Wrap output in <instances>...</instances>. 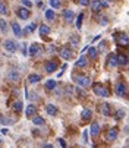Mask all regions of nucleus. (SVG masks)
<instances>
[{
  "label": "nucleus",
  "instance_id": "f257e3e1",
  "mask_svg": "<svg viewBox=\"0 0 129 148\" xmlns=\"http://www.w3.org/2000/svg\"><path fill=\"white\" fill-rule=\"evenodd\" d=\"M73 81L78 84L81 88H90V87H91V78H90L88 75L75 73V75H73Z\"/></svg>",
  "mask_w": 129,
  "mask_h": 148
},
{
  "label": "nucleus",
  "instance_id": "f03ea898",
  "mask_svg": "<svg viewBox=\"0 0 129 148\" xmlns=\"http://www.w3.org/2000/svg\"><path fill=\"white\" fill-rule=\"evenodd\" d=\"M93 91H94V94H95V95L103 97V98H106V97H109V95H110L109 88L104 87L103 84H94V85H93Z\"/></svg>",
  "mask_w": 129,
  "mask_h": 148
},
{
  "label": "nucleus",
  "instance_id": "7ed1b4c3",
  "mask_svg": "<svg viewBox=\"0 0 129 148\" xmlns=\"http://www.w3.org/2000/svg\"><path fill=\"white\" fill-rule=\"evenodd\" d=\"M116 94H117L120 98H126V95H128V85H126L125 82H119V84H117Z\"/></svg>",
  "mask_w": 129,
  "mask_h": 148
},
{
  "label": "nucleus",
  "instance_id": "20e7f679",
  "mask_svg": "<svg viewBox=\"0 0 129 148\" xmlns=\"http://www.w3.org/2000/svg\"><path fill=\"white\" fill-rule=\"evenodd\" d=\"M98 112L104 116H112V106L109 103H101L98 106Z\"/></svg>",
  "mask_w": 129,
  "mask_h": 148
},
{
  "label": "nucleus",
  "instance_id": "39448f33",
  "mask_svg": "<svg viewBox=\"0 0 129 148\" xmlns=\"http://www.w3.org/2000/svg\"><path fill=\"white\" fill-rule=\"evenodd\" d=\"M3 46H5V50L9 51V53H15L16 49H18V44H16L15 40H6Z\"/></svg>",
  "mask_w": 129,
  "mask_h": 148
},
{
  "label": "nucleus",
  "instance_id": "423d86ee",
  "mask_svg": "<svg viewBox=\"0 0 129 148\" xmlns=\"http://www.w3.org/2000/svg\"><path fill=\"white\" fill-rule=\"evenodd\" d=\"M117 135H119V129L116 128V126H113V128L109 129V132H107V141L109 142H113L117 139Z\"/></svg>",
  "mask_w": 129,
  "mask_h": 148
},
{
  "label": "nucleus",
  "instance_id": "0eeeda50",
  "mask_svg": "<svg viewBox=\"0 0 129 148\" xmlns=\"http://www.w3.org/2000/svg\"><path fill=\"white\" fill-rule=\"evenodd\" d=\"M100 131H101L100 123H98V122H93V123H91V129H90L91 136H93V138H97V136L100 135Z\"/></svg>",
  "mask_w": 129,
  "mask_h": 148
},
{
  "label": "nucleus",
  "instance_id": "6e6552de",
  "mask_svg": "<svg viewBox=\"0 0 129 148\" xmlns=\"http://www.w3.org/2000/svg\"><path fill=\"white\" fill-rule=\"evenodd\" d=\"M63 19H64V22H66V24H71L72 21L75 19V12L71 10V9L63 10Z\"/></svg>",
  "mask_w": 129,
  "mask_h": 148
},
{
  "label": "nucleus",
  "instance_id": "1a4fd4ad",
  "mask_svg": "<svg viewBox=\"0 0 129 148\" xmlns=\"http://www.w3.org/2000/svg\"><path fill=\"white\" fill-rule=\"evenodd\" d=\"M16 15H18L21 19H28V18L31 16V12H30V9H27V8H18V9H16Z\"/></svg>",
  "mask_w": 129,
  "mask_h": 148
},
{
  "label": "nucleus",
  "instance_id": "9d476101",
  "mask_svg": "<svg viewBox=\"0 0 129 148\" xmlns=\"http://www.w3.org/2000/svg\"><path fill=\"white\" fill-rule=\"evenodd\" d=\"M60 56H62L64 60H71V59L73 57V51H72V49H69V47H63V49L60 50Z\"/></svg>",
  "mask_w": 129,
  "mask_h": 148
},
{
  "label": "nucleus",
  "instance_id": "9b49d317",
  "mask_svg": "<svg viewBox=\"0 0 129 148\" xmlns=\"http://www.w3.org/2000/svg\"><path fill=\"white\" fill-rule=\"evenodd\" d=\"M59 65H57V60H50L46 63V72L47 73H53L54 71H57Z\"/></svg>",
  "mask_w": 129,
  "mask_h": 148
},
{
  "label": "nucleus",
  "instance_id": "f8f14e48",
  "mask_svg": "<svg viewBox=\"0 0 129 148\" xmlns=\"http://www.w3.org/2000/svg\"><path fill=\"white\" fill-rule=\"evenodd\" d=\"M41 51H43V47H41L40 44L32 43V44L30 46V56H31V57L37 56V54H38V53H41Z\"/></svg>",
  "mask_w": 129,
  "mask_h": 148
},
{
  "label": "nucleus",
  "instance_id": "ddd939ff",
  "mask_svg": "<svg viewBox=\"0 0 129 148\" xmlns=\"http://www.w3.org/2000/svg\"><path fill=\"white\" fill-rule=\"evenodd\" d=\"M25 114H27V117H28V119H32V117L37 114V107H35L34 104H30L28 107L25 109Z\"/></svg>",
  "mask_w": 129,
  "mask_h": 148
},
{
  "label": "nucleus",
  "instance_id": "4468645a",
  "mask_svg": "<svg viewBox=\"0 0 129 148\" xmlns=\"http://www.w3.org/2000/svg\"><path fill=\"white\" fill-rule=\"evenodd\" d=\"M88 5L91 6L93 12H95V13H98L101 10V2H100V0H90Z\"/></svg>",
  "mask_w": 129,
  "mask_h": 148
},
{
  "label": "nucleus",
  "instance_id": "2eb2a0df",
  "mask_svg": "<svg viewBox=\"0 0 129 148\" xmlns=\"http://www.w3.org/2000/svg\"><path fill=\"white\" fill-rule=\"evenodd\" d=\"M8 79L12 81V82H18V81H19V72H18L16 69L9 71V72H8Z\"/></svg>",
  "mask_w": 129,
  "mask_h": 148
},
{
  "label": "nucleus",
  "instance_id": "dca6fc26",
  "mask_svg": "<svg viewBox=\"0 0 129 148\" xmlns=\"http://www.w3.org/2000/svg\"><path fill=\"white\" fill-rule=\"evenodd\" d=\"M81 117H82L84 122L91 120V119H93V110H91V109H84L82 113H81Z\"/></svg>",
  "mask_w": 129,
  "mask_h": 148
},
{
  "label": "nucleus",
  "instance_id": "f3484780",
  "mask_svg": "<svg viewBox=\"0 0 129 148\" xmlns=\"http://www.w3.org/2000/svg\"><path fill=\"white\" fill-rule=\"evenodd\" d=\"M107 66L109 68H116L117 66V57L116 54H110L109 59H107Z\"/></svg>",
  "mask_w": 129,
  "mask_h": 148
},
{
  "label": "nucleus",
  "instance_id": "a211bd4d",
  "mask_svg": "<svg viewBox=\"0 0 129 148\" xmlns=\"http://www.w3.org/2000/svg\"><path fill=\"white\" fill-rule=\"evenodd\" d=\"M10 25H12V31H13V34H15L16 37H22V28L19 27L18 22H12Z\"/></svg>",
  "mask_w": 129,
  "mask_h": 148
},
{
  "label": "nucleus",
  "instance_id": "6ab92c4d",
  "mask_svg": "<svg viewBox=\"0 0 129 148\" xmlns=\"http://www.w3.org/2000/svg\"><path fill=\"white\" fill-rule=\"evenodd\" d=\"M32 123H34V125H37V126H44V125H46V119L43 117V116L35 114V116L32 117Z\"/></svg>",
  "mask_w": 129,
  "mask_h": 148
},
{
  "label": "nucleus",
  "instance_id": "aec40b11",
  "mask_svg": "<svg viewBox=\"0 0 129 148\" xmlns=\"http://www.w3.org/2000/svg\"><path fill=\"white\" fill-rule=\"evenodd\" d=\"M43 79V75H38V73H31L30 76H28V82L30 84H37V82H40Z\"/></svg>",
  "mask_w": 129,
  "mask_h": 148
},
{
  "label": "nucleus",
  "instance_id": "412c9836",
  "mask_svg": "<svg viewBox=\"0 0 129 148\" xmlns=\"http://www.w3.org/2000/svg\"><path fill=\"white\" fill-rule=\"evenodd\" d=\"M46 112L50 114V116H57V107L54 104H47L46 106Z\"/></svg>",
  "mask_w": 129,
  "mask_h": 148
},
{
  "label": "nucleus",
  "instance_id": "4be33fe9",
  "mask_svg": "<svg viewBox=\"0 0 129 148\" xmlns=\"http://www.w3.org/2000/svg\"><path fill=\"white\" fill-rule=\"evenodd\" d=\"M116 57H117V65H122V66H126L128 65V57H126V54H116Z\"/></svg>",
  "mask_w": 129,
  "mask_h": 148
},
{
  "label": "nucleus",
  "instance_id": "5701e85b",
  "mask_svg": "<svg viewBox=\"0 0 129 148\" xmlns=\"http://www.w3.org/2000/svg\"><path fill=\"white\" fill-rule=\"evenodd\" d=\"M76 66L78 68H85V66H88V59L85 57V56H81L76 62Z\"/></svg>",
  "mask_w": 129,
  "mask_h": 148
},
{
  "label": "nucleus",
  "instance_id": "b1692460",
  "mask_svg": "<svg viewBox=\"0 0 129 148\" xmlns=\"http://www.w3.org/2000/svg\"><path fill=\"white\" fill-rule=\"evenodd\" d=\"M56 88H57V82H56V81L50 79V81L46 82V90H47V91H54Z\"/></svg>",
  "mask_w": 129,
  "mask_h": 148
},
{
  "label": "nucleus",
  "instance_id": "393cba45",
  "mask_svg": "<svg viewBox=\"0 0 129 148\" xmlns=\"http://www.w3.org/2000/svg\"><path fill=\"white\" fill-rule=\"evenodd\" d=\"M22 107H24V106H22V101H21V100H18V101H15L13 103V112L15 113H21V112H22Z\"/></svg>",
  "mask_w": 129,
  "mask_h": 148
},
{
  "label": "nucleus",
  "instance_id": "a878e982",
  "mask_svg": "<svg viewBox=\"0 0 129 148\" xmlns=\"http://www.w3.org/2000/svg\"><path fill=\"white\" fill-rule=\"evenodd\" d=\"M50 27H47V25H41L40 27V35H43V37H46V35H49L50 34Z\"/></svg>",
  "mask_w": 129,
  "mask_h": 148
},
{
  "label": "nucleus",
  "instance_id": "bb28decb",
  "mask_svg": "<svg viewBox=\"0 0 129 148\" xmlns=\"http://www.w3.org/2000/svg\"><path fill=\"white\" fill-rule=\"evenodd\" d=\"M88 56H90V59L95 60V59L98 57V51H97V49H94V47H90V49H88Z\"/></svg>",
  "mask_w": 129,
  "mask_h": 148
},
{
  "label": "nucleus",
  "instance_id": "cd10ccee",
  "mask_svg": "<svg viewBox=\"0 0 129 148\" xmlns=\"http://www.w3.org/2000/svg\"><path fill=\"white\" fill-rule=\"evenodd\" d=\"M46 18H47V21H54V18H56V13H54V10H53V9H49V10H46Z\"/></svg>",
  "mask_w": 129,
  "mask_h": 148
},
{
  "label": "nucleus",
  "instance_id": "c85d7f7f",
  "mask_svg": "<svg viewBox=\"0 0 129 148\" xmlns=\"http://www.w3.org/2000/svg\"><path fill=\"white\" fill-rule=\"evenodd\" d=\"M125 116H126V110L125 109H119L117 113H116V120H122Z\"/></svg>",
  "mask_w": 129,
  "mask_h": 148
},
{
  "label": "nucleus",
  "instance_id": "c756f323",
  "mask_svg": "<svg viewBox=\"0 0 129 148\" xmlns=\"http://www.w3.org/2000/svg\"><path fill=\"white\" fill-rule=\"evenodd\" d=\"M71 44H72V47H73V49H75V47H78V46H79V37L72 35V37H71Z\"/></svg>",
  "mask_w": 129,
  "mask_h": 148
},
{
  "label": "nucleus",
  "instance_id": "7c9ffc66",
  "mask_svg": "<svg viewBox=\"0 0 129 148\" xmlns=\"http://www.w3.org/2000/svg\"><path fill=\"white\" fill-rule=\"evenodd\" d=\"M8 12H9V9H8L6 3L0 2V15H8Z\"/></svg>",
  "mask_w": 129,
  "mask_h": 148
},
{
  "label": "nucleus",
  "instance_id": "2f4dec72",
  "mask_svg": "<svg viewBox=\"0 0 129 148\" xmlns=\"http://www.w3.org/2000/svg\"><path fill=\"white\" fill-rule=\"evenodd\" d=\"M50 6H51V9H59L62 6V2L60 0H50Z\"/></svg>",
  "mask_w": 129,
  "mask_h": 148
},
{
  "label": "nucleus",
  "instance_id": "473e14b6",
  "mask_svg": "<svg viewBox=\"0 0 129 148\" xmlns=\"http://www.w3.org/2000/svg\"><path fill=\"white\" fill-rule=\"evenodd\" d=\"M0 31L2 32H8V24L5 19H0Z\"/></svg>",
  "mask_w": 129,
  "mask_h": 148
},
{
  "label": "nucleus",
  "instance_id": "72a5a7b5",
  "mask_svg": "<svg viewBox=\"0 0 129 148\" xmlns=\"http://www.w3.org/2000/svg\"><path fill=\"white\" fill-rule=\"evenodd\" d=\"M117 43H120V44H128V35H126V34H120Z\"/></svg>",
  "mask_w": 129,
  "mask_h": 148
},
{
  "label": "nucleus",
  "instance_id": "f704fd0d",
  "mask_svg": "<svg viewBox=\"0 0 129 148\" xmlns=\"http://www.w3.org/2000/svg\"><path fill=\"white\" fill-rule=\"evenodd\" d=\"M82 19H84V15L79 13V15H78V19H76V28H78V29L82 27Z\"/></svg>",
  "mask_w": 129,
  "mask_h": 148
},
{
  "label": "nucleus",
  "instance_id": "c9c22d12",
  "mask_svg": "<svg viewBox=\"0 0 129 148\" xmlns=\"http://www.w3.org/2000/svg\"><path fill=\"white\" fill-rule=\"evenodd\" d=\"M28 98L35 101V100H38V94H37V92H34V91H30V92H28Z\"/></svg>",
  "mask_w": 129,
  "mask_h": 148
},
{
  "label": "nucleus",
  "instance_id": "e433bc0d",
  "mask_svg": "<svg viewBox=\"0 0 129 148\" xmlns=\"http://www.w3.org/2000/svg\"><path fill=\"white\" fill-rule=\"evenodd\" d=\"M21 3H22L24 5V8H30L31 9V6H32V2H31V0H21Z\"/></svg>",
  "mask_w": 129,
  "mask_h": 148
},
{
  "label": "nucleus",
  "instance_id": "4c0bfd02",
  "mask_svg": "<svg viewBox=\"0 0 129 148\" xmlns=\"http://www.w3.org/2000/svg\"><path fill=\"white\" fill-rule=\"evenodd\" d=\"M106 50H107V46H106V43H101V44L98 46V50H97V51H98V53H104Z\"/></svg>",
  "mask_w": 129,
  "mask_h": 148
},
{
  "label": "nucleus",
  "instance_id": "58836bf2",
  "mask_svg": "<svg viewBox=\"0 0 129 148\" xmlns=\"http://www.w3.org/2000/svg\"><path fill=\"white\" fill-rule=\"evenodd\" d=\"M75 92H78V95H79V100H84V98H85V92H84V91H81L79 88H76V90H75Z\"/></svg>",
  "mask_w": 129,
  "mask_h": 148
},
{
  "label": "nucleus",
  "instance_id": "ea45409f",
  "mask_svg": "<svg viewBox=\"0 0 129 148\" xmlns=\"http://www.w3.org/2000/svg\"><path fill=\"white\" fill-rule=\"evenodd\" d=\"M34 29H35V24H34V22L27 27V31H28V32H34Z\"/></svg>",
  "mask_w": 129,
  "mask_h": 148
},
{
  "label": "nucleus",
  "instance_id": "a19ab883",
  "mask_svg": "<svg viewBox=\"0 0 129 148\" xmlns=\"http://www.w3.org/2000/svg\"><path fill=\"white\" fill-rule=\"evenodd\" d=\"M76 2H78L79 5H82V6H87V5H88V0H76Z\"/></svg>",
  "mask_w": 129,
  "mask_h": 148
},
{
  "label": "nucleus",
  "instance_id": "79ce46f5",
  "mask_svg": "<svg viewBox=\"0 0 129 148\" xmlns=\"http://www.w3.org/2000/svg\"><path fill=\"white\" fill-rule=\"evenodd\" d=\"M59 142H60V147L62 148H66L68 145H66V141H63V139H59Z\"/></svg>",
  "mask_w": 129,
  "mask_h": 148
},
{
  "label": "nucleus",
  "instance_id": "37998d69",
  "mask_svg": "<svg viewBox=\"0 0 129 148\" xmlns=\"http://www.w3.org/2000/svg\"><path fill=\"white\" fill-rule=\"evenodd\" d=\"M0 125H5V117L0 114Z\"/></svg>",
  "mask_w": 129,
  "mask_h": 148
},
{
  "label": "nucleus",
  "instance_id": "c03bdc74",
  "mask_svg": "<svg viewBox=\"0 0 129 148\" xmlns=\"http://www.w3.org/2000/svg\"><path fill=\"white\" fill-rule=\"evenodd\" d=\"M43 148H54V147H53L51 144H46V145H44V147H43Z\"/></svg>",
  "mask_w": 129,
  "mask_h": 148
},
{
  "label": "nucleus",
  "instance_id": "a18cd8bd",
  "mask_svg": "<svg viewBox=\"0 0 129 148\" xmlns=\"http://www.w3.org/2000/svg\"><path fill=\"white\" fill-rule=\"evenodd\" d=\"M2 145H3V139H2V138H0V147H2Z\"/></svg>",
  "mask_w": 129,
  "mask_h": 148
}]
</instances>
